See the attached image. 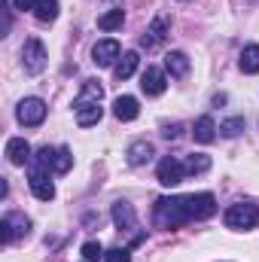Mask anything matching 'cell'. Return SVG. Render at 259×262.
<instances>
[{
    "instance_id": "obj_1",
    "label": "cell",
    "mask_w": 259,
    "mask_h": 262,
    "mask_svg": "<svg viewBox=\"0 0 259 262\" xmlns=\"http://www.w3.org/2000/svg\"><path fill=\"white\" fill-rule=\"evenodd\" d=\"M217 213V198L210 192H192V195H165L156 201V226L177 229L192 220H210Z\"/></svg>"
},
{
    "instance_id": "obj_2",
    "label": "cell",
    "mask_w": 259,
    "mask_h": 262,
    "mask_svg": "<svg viewBox=\"0 0 259 262\" xmlns=\"http://www.w3.org/2000/svg\"><path fill=\"white\" fill-rule=\"evenodd\" d=\"M223 220H226V226L235 229V232L256 229L259 226V207L256 204H250V201H238V204H232V207L223 213Z\"/></svg>"
},
{
    "instance_id": "obj_3",
    "label": "cell",
    "mask_w": 259,
    "mask_h": 262,
    "mask_svg": "<svg viewBox=\"0 0 259 262\" xmlns=\"http://www.w3.org/2000/svg\"><path fill=\"white\" fill-rule=\"evenodd\" d=\"M21 64H25V70H28L31 76L43 73V67H46V46H43L37 37H31V40L21 46Z\"/></svg>"
},
{
    "instance_id": "obj_4",
    "label": "cell",
    "mask_w": 259,
    "mask_h": 262,
    "mask_svg": "<svg viewBox=\"0 0 259 262\" xmlns=\"http://www.w3.org/2000/svg\"><path fill=\"white\" fill-rule=\"evenodd\" d=\"M31 232V220L25 216V213H6L3 220H0V241L3 244H9V241H15V238H25Z\"/></svg>"
},
{
    "instance_id": "obj_5",
    "label": "cell",
    "mask_w": 259,
    "mask_h": 262,
    "mask_svg": "<svg viewBox=\"0 0 259 262\" xmlns=\"http://www.w3.org/2000/svg\"><path fill=\"white\" fill-rule=\"evenodd\" d=\"M15 119H18L21 125H28V128H34V125H40V122L46 119V104H43L40 98H25V101H18V110H15Z\"/></svg>"
},
{
    "instance_id": "obj_6",
    "label": "cell",
    "mask_w": 259,
    "mask_h": 262,
    "mask_svg": "<svg viewBox=\"0 0 259 262\" xmlns=\"http://www.w3.org/2000/svg\"><path fill=\"white\" fill-rule=\"evenodd\" d=\"M183 177H186V168H183V162L180 159H174V156H165L162 162H159V183L162 186H177V183H183Z\"/></svg>"
},
{
    "instance_id": "obj_7",
    "label": "cell",
    "mask_w": 259,
    "mask_h": 262,
    "mask_svg": "<svg viewBox=\"0 0 259 262\" xmlns=\"http://www.w3.org/2000/svg\"><path fill=\"white\" fill-rule=\"evenodd\" d=\"M122 58V49L116 40H98L92 49V61L98 67H116V61Z\"/></svg>"
},
{
    "instance_id": "obj_8",
    "label": "cell",
    "mask_w": 259,
    "mask_h": 262,
    "mask_svg": "<svg viewBox=\"0 0 259 262\" xmlns=\"http://www.w3.org/2000/svg\"><path fill=\"white\" fill-rule=\"evenodd\" d=\"M165 89H168V76H165V70L149 64L146 70H143V76H140V92L149 95V98H159Z\"/></svg>"
},
{
    "instance_id": "obj_9",
    "label": "cell",
    "mask_w": 259,
    "mask_h": 262,
    "mask_svg": "<svg viewBox=\"0 0 259 262\" xmlns=\"http://www.w3.org/2000/svg\"><path fill=\"white\" fill-rule=\"evenodd\" d=\"M28 183H31V192L40 198V201H52L55 198V183L49 180V171L46 168H34L31 177H28Z\"/></svg>"
},
{
    "instance_id": "obj_10",
    "label": "cell",
    "mask_w": 259,
    "mask_h": 262,
    "mask_svg": "<svg viewBox=\"0 0 259 262\" xmlns=\"http://www.w3.org/2000/svg\"><path fill=\"white\" fill-rule=\"evenodd\" d=\"M168 31H171V18H168V15H159V18L146 28V34L140 37V46H143V49H156V46L165 40Z\"/></svg>"
},
{
    "instance_id": "obj_11",
    "label": "cell",
    "mask_w": 259,
    "mask_h": 262,
    "mask_svg": "<svg viewBox=\"0 0 259 262\" xmlns=\"http://www.w3.org/2000/svg\"><path fill=\"white\" fill-rule=\"evenodd\" d=\"M137 113H140L137 98H131V95H119V98L113 101V116H116L119 122H131V119H137Z\"/></svg>"
},
{
    "instance_id": "obj_12",
    "label": "cell",
    "mask_w": 259,
    "mask_h": 262,
    "mask_svg": "<svg viewBox=\"0 0 259 262\" xmlns=\"http://www.w3.org/2000/svg\"><path fill=\"white\" fill-rule=\"evenodd\" d=\"M6 159H9V165H25V162H31V143H28L25 137L6 140Z\"/></svg>"
},
{
    "instance_id": "obj_13",
    "label": "cell",
    "mask_w": 259,
    "mask_h": 262,
    "mask_svg": "<svg viewBox=\"0 0 259 262\" xmlns=\"http://www.w3.org/2000/svg\"><path fill=\"white\" fill-rule=\"evenodd\" d=\"M153 156H156V149H153L149 140H134V143L128 146V165H134V168L153 162Z\"/></svg>"
},
{
    "instance_id": "obj_14",
    "label": "cell",
    "mask_w": 259,
    "mask_h": 262,
    "mask_svg": "<svg viewBox=\"0 0 259 262\" xmlns=\"http://www.w3.org/2000/svg\"><path fill=\"white\" fill-rule=\"evenodd\" d=\"M73 110H76V125H79V128L98 125L101 116H104V107H101V104H82V107H73Z\"/></svg>"
},
{
    "instance_id": "obj_15",
    "label": "cell",
    "mask_w": 259,
    "mask_h": 262,
    "mask_svg": "<svg viewBox=\"0 0 259 262\" xmlns=\"http://www.w3.org/2000/svg\"><path fill=\"white\" fill-rule=\"evenodd\" d=\"M165 73H171L174 79H183L189 73V58L186 52H168L165 55Z\"/></svg>"
},
{
    "instance_id": "obj_16",
    "label": "cell",
    "mask_w": 259,
    "mask_h": 262,
    "mask_svg": "<svg viewBox=\"0 0 259 262\" xmlns=\"http://www.w3.org/2000/svg\"><path fill=\"white\" fill-rule=\"evenodd\" d=\"M192 137H195V143H213V140H217V122H213L210 116H201V119H195Z\"/></svg>"
},
{
    "instance_id": "obj_17",
    "label": "cell",
    "mask_w": 259,
    "mask_h": 262,
    "mask_svg": "<svg viewBox=\"0 0 259 262\" xmlns=\"http://www.w3.org/2000/svg\"><path fill=\"white\" fill-rule=\"evenodd\" d=\"M101 98H104V89L98 85V79H85V82H82V92H79L76 101H73V107H82V104H101Z\"/></svg>"
},
{
    "instance_id": "obj_18",
    "label": "cell",
    "mask_w": 259,
    "mask_h": 262,
    "mask_svg": "<svg viewBox=\"0 0 259 262\" xmlns=\"http://www.w3.org/2000/svg\"><path fill=\"white\" fill-rule=\"evenodd\" d=\"M137 64H140V55H137V52H122V58L116 61V67H113L116 79H131L134 70H137Z\"/></svg>"
},
{
    "instance_id": "obj_19",
    "label": "cell",
    "mask_w": 259,
    "mask_h": 262,
    "mask_svg": "<svg viewBox=\"0 0 259 262\" xmlns=\"http://www.w3.org/2000/svg\"><path fill=\"white\" fill-rule=\"evenodd\" d=\"M113 223H116V229H134V207L128 201L113 204Z\"/></svg>"
},
{
    "instance_id": "obj_20",
    "label": "cell",
    "mask_w": 259,
    "mask_h": 262,
    "mask_svg": "<svg viewBox=\"0 0 259 262\" xmlns=\"http://www.w3.org/2000/svg\"><path fill=\"white\" fill-rule=\"evenodd\" d=\"M58 0H37V6H34V15H37V21H43V25H49V21H55L58 18Z\"/></svg>"
},
{
    "instance_id": "obj_21",
    "label": "cell",
    "mask_w": 259,
    "mask_h": 262,
    "mask_svg": "<svg viewBox=\"0 0 259 262\" xmlns=\"http://www.w3.org/2000/svg\"><path fill=\"white\" fill-rule=\"evenodd\" d=\"M238 67L244 73H259V46H244L241 49V58H238Z\"/></svg>"
},
{
    "instance_id": "obj_22",
    "label": "cell",
    "mask_w": 259,
    "mask_h": 262,
    "mask_svg": "<svg viewBox=\"0 0 259 262\" xmlns=\"http://www.w3.org/2000/svg\"><path fill=\"white\" fill-rule=\"evenodd\" d=\"M122 21H125V12H122V9H107V12L98 18V28H101V31H116V28H122Z\"/></svg>"
},
{
    "instance_id": "obj_23",
    "label": "cell",
    "mask_w": 259,
    "mask_h": 262,
    "mask_svg": "<svg viewBox=\"0 0 259 262\" xmlns=\"http://www.w3.org/2000/svg\"><path fill=\"white\" fill-rule=\"evenodd\" d=\"M183 168H186V177H189V174H204V171L210 168V156L195 152V156H189V159L183 162Z\"/></svg>"
},
{
    "instance_id": "obj_24",
    "label": "cell",
    "mask_w": 259,
    "mask_h": 262,
    "mask_svg": "<svg viewBox=\"0 0 259 262\" xmlns=\"http://www.w3.org/2000/svg\"><path fill=\"white\" fill-rule=\"evenodd\" d=\"M70 165H73L70 149H67V146H58V149H55V156H52V171H55V174H67V171H70Z\"/></svg>"
},
{
    "instance_id": "obj_25",
    "label": "cell",
    "mask_w": 259,
    "mask_h": 262,
    "mask_svg": "<svg viewBox=\"0 0 259 262\" xmlns=\"http://www.w3.org/2000/svg\"><path fill=\"white\" fill-rule=\"evenodd\" d=\"M79 253H82V259H85V262H98V259H104V256H107V250H104L98 241H85Z\"/></svg>"
},
{
    "instance_id": "obj_26",
    "label": "cell",
    "mask_w": 259,
    "mask_h": 262,
    "mask_svg": "<svg viewBox=\"0 0 259 262\" xmlns=\"http://www.w3.org/2000/svg\"><path fill=\"white\" fill-rule=\"evenodd\" d=\"M220 131H223L226 137H238V134L244 131V119H241V116H232V119H226V122L220 125Z\"/></svg>"
},
{
    "instance_id": "obj_27",
    "label": "cell",
    "mask_w": 259,
    "mask_h": 262,
    "mask_svg": "<svg viewBox=\"0 0 259 262\" xmlns=\"http://www.w3.org/2000/svg\"><path fill=\"white\" fill-rule=\"evenodd\" d=\"M104 262H131V250L128 247H113V250H107Z\"/></svg>"
},
{
    "instance_id": "obj_28",
    "label": "cell",
    "mask_w": 259,
    "mask_h": 262,
    "mask_svg": "<svg viewBox=\"0 0 259 262\" xmlns=\"http://www.w3.org/2000/svg\"><path fill=\"white\" fill-rule=\"evenodd\" d=\"M180 131H183V125H177V122H174V125H168V128L162 131V134H165L168 140H174V137H180Z\"/></svg>"
},
{
    "instance_id": "obj_29",
    "label": "cell",
    "mask_w": 259,
    "mask_h": 262,
    "mask_svg": "<svg viewBox=\"0 0 259 262\" xmlns=\"http://www.w3.org/2000/svg\"><path fill=\"white\" fill-rule=\"evenodd\" d=\"M12 3H15V9H21V12H25V9H34V6H37V0H12Z\"/></svg>"
}]
</instances>
